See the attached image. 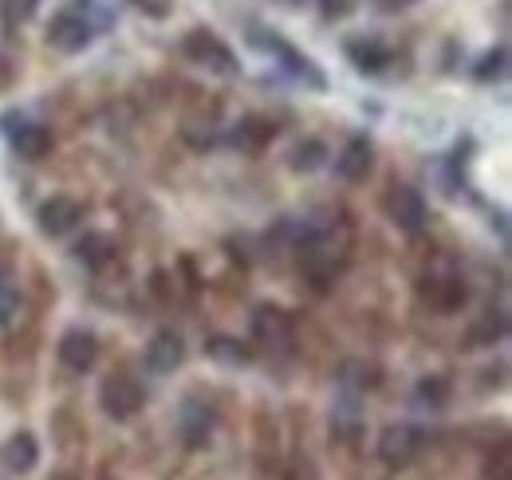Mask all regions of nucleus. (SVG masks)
<instances>
[{"instance_id":"obj_3","label":"nucleus","mask_w":512,"mask_h":480,"mask_svg":"<svg viewBox=\"0 0 512 480\" xmlns=\"http://www.w3.org/2000/svg\"><path fill=\"white\" fill-rule=\"evenodd\" d=\"M91 40H95V24H91L83 12H75V8L60 12V16L48 24V44H52L56 52H64V56L83 52Z\"/></svg>"},{"instance_id":"obj_2","label":"nucleus","mask_w":512,"mask_h":480,"mask_svg":"<svg viewBox=\"0 0 512 480\" xmlns=\"http://www.w3.org/2000/svg\"><path fill=\"white\" fill-rule=\"evenodd\" d=\"M99 402H103V410L115 421H130L146 406V390H142V382L130 378V374H111V378L99 386Z\"/></svg>"},{"instance_id":"obj_5","label":"nucleus","mask_w":512,"mask_h":480,"mask_svg":"<svg viewBox=\"0 0 512 480\" xmlns=\"http://www.w3.org/2000/svg\"><path fill=\"white\" fill-rule=\"evenodd\" d=\"M36 221H40V233H44V237H67V233H75V225L83 221V205H79L75 197L56 193V197H48V201L40 205Z\"/></svg>"},{"instance_id":"obj_18","label":"nucleus","mask_w":512,"mask_h":480,"mask_svg":"<svg viewBox=\"0 0 512 480\" xmlns=\"http://www.w3.org/2000/svg\"><path fill=\"white\" fill-rule=\"evenodd\" d=\"M111 256H115V240L107 233H83V240L75 244V260L87 268H103Z\"/></svg>"},{"instance_id":"obj_9","label":"nucleus","mask_w":512,"mask_h":480,"mask_svg":"<svg viewBox=\"0 0 512 480\" xmlns=\"http://www.w3.org/2000/svg\"><path fill=\"white\" fill-rule=\"evenodd\" d=\"M375 150H371V142L363 138V134H355V138H347V146L335 154V174L343 181H363L371 174V166H375V158H371Z\"/></svg>"},{"instance_id":"obj_11","label":"nucleus","mask_w":512,"mask_h":480,"mask_svg":"<svg viewBox=\"0 0 512 480\" xmlns=\"http://www.w3.org/2000/svg\"><path fill=\"white\" fill-rule=\"evenodd\" d=\"M4 130L12 134V146H16L20 158H28V162L48 158V150H52V130H48V126L20 119V126H4Z\"/></svg>"},{"instance_id":"obj_21","label":"nucleus","mask_w":512,"mask_h":480,"mask_svg":"<svg viewBox=\"0 0 512 480\" xmlns=\"http://www.w3.org/2000/svg\"><path fill=\"white\" fill-rule=\"evenodd\" d=\"M323 162H327V146L316 142V138H308V142H300V146L292 150V170H296V174H316Z\"/></svg>"},{"instance_id":"obj_1","label":"nucleus","mask_w":512,"mask_h":480,"mask_svg":"<svg viewBox=\"0 0 512 480\" xmlns=\"http://www.w3.org/2000/svg\"><path fill=\"white\" fill-rule=\"evenodd\" d=\"M182 56L197 63V67H205V71H213V75H237L241 71L233 48L217 32H209V28H193L190 36L182 40Z\"/></svg>"},{"instance_id":"obj_28","label":"nucleus","mask_w":512,"mask_h":480,"mask_svg":"<svg viewBox=\"0 0 512 480\" xmlns=\"http://www.w3.org/2000/svg\"><path fill=\"white\" fill-rule=\"evenodd\" d=\"M406 4H414V0H383V8H406Z\"/></svg>"},{"instance_id":"obj_10","label":"nucleus","mask_w":512,"mask_h":480,"mask_svg":"<svg viewBox=\"0 0 512 480\" xmlns=\"http://www.w3.org/2000/svg\"><path fill=\"white\" fill-rule=\"evenodd\" d=\"M182 359H186V343H182L178 331H158V335L146 343V366H150L154 374H170V370H178Z\"/></svg>"},{"instance_id":"obj_23","label":"nucleus","mask_w":512,"mask_h":480,"mask_svg":"<svg viewBox=\"0 0 512 480\" xmlns=\"http://www.w3.org/2000/svg\"><path fill=\"white\" fill-rule=\"evenodd\" d=\"M32 12H36V0H0V16H4L8 28L32 20Z\"/></svg>"},{"instance_id":"obj_14","label":"nucleus","mask_w":512,"mask_h":480,"mask_svg":"<svg viewBox=\"0 0 512 480\" xmlns=\"http://www.w3.org/2000/svg\"><path fill=\"white\" fill-rule=\"evenodd\" d=\"M272 134H276V126H272V122L260 119V115H249V119H241L237 126H233L229 142H233L237 150H249V154H256V150H264V146L272 142Z\"/></svg>"},{"instance_id":"obj_6","label":"nucleus","mask_w":512,"mask_h":480,"mask_svg":"<svg viewBox=\"0 0 512 480\" xmlns=\"http://www.w3.org/2000/svg\"><path fill=\"white\" fill-rule=\"evenodd\" d=\"M422 445H426V437H422V429H414V425H390L383 429V437H379V457H383L386 465H410L418 453H422Z\"/></svg>"},{"instance_id":"obj_27","label":"nucleus","mask_w":512,"mask_h":480,"mask_svg":"<svg viewBox=\"0 0 512 480\" xmlns=\"http://www.w3.org/2000/svg\"><path fill=\"white\" fill-rule=\"evenodd\" d=\"M138 12H146V16H154V20H166L170 16V8H174V0H130Z\"/></svg>"},{"instance_id":"obj_4","label":"nucleus","mask_w":512,"mask_h":480,"mask_svg":"<svg viewBox=\"0 0 512 480\" xmlns=\"http://www.w3.org/2000/svg\"><path fill=\"white\" fill-rule=\"evenodd\" d=\"M383 209L390 217V225L402 229V233H418L426 225V197L418 189H410V185H394L386 193Z\"/></svg>"},{"instance_id":"obj_22","label":"nucleus","mask_w":512,"mask_h":480,"mask_svg":"<svg viewBox=\"0 0 512 480\" xmlns=\"http://www.w3.org/2000/svg\"><path fill=\"white\" fill-rule=\"evenodd\" d=\"M449 394H453V386H449L446 374H430V378L418 382V402H426L430 410H442L449 402Z\"/></svg>"},{"instance_id":"obj_17","label":"nucleus","mask_w":512,"mask_h":480,"mask_svg":"<svg viewBox=\"0 0 512 480\" xmlns=\"http://www.w3.org/2000/svg\"><path fill=\"white\" fill-rule=\"evenodd\" d=\"M339 382H343L347 390H375V386L383 382V370L367 359H347L339 366Z\"/></svg>"},{"instance_id":"obj_26","label":"nucleus","mask_w":512,"mask_h":480,"mask_svg":"<svg viewBox=\"0 0 512 480\" xmlns=\"http://www.w3.org/2000/svg\"><path fill=\"white\" fill-rule=\"evenodd\" d=\"M20 311V292L12 284H0V327Z\"/></svg>"},{"instance_id":"obj_13","label":"nucleus","mask_w":512,"mask_h":480,"mask_svg":"<svg viewBox=\"0 0 512 480\" xmlns=\"http://www.w3.org/2000/svg\"><path fill=\"white\" fill-rule=\"evenodd\" d=\"M253 331L260 343H288L292 339V315L272 307V303H264V307H256Z\"/></svg>"},{"instance_id":"obj_15","label":"nucleus","mask_w":512,"mask_h":480,"mask_svg":"<svg viewBox=\"0 0 512 480\" xmlns=\"http://www.w3.org/2000/svg\"><path fill=\"white\" fill-rule=\"evenodd\" d=\"M213 425H217L213 406H197V402H190L186 414H182V437H186V445H190V449H201V445L209 441Z\"/></svg>"},{"instance_id":"obj_8","label":"nucleus","mask_w":512,"mask_h":480,"mask_svg":"<svg viewBox=\"0 0 512 480\" xmlns=\"http://www.w3.org/2000/svg\"><path fill=\"white\" fill-rule=\"evenodd\" d=\"M253 44H260L264 52H276V56H280V63H284V67H288L296 79H304V83H312V87H327V79H323L320 67L308 60V56H300L292 44H284V40H276V36H272V40H268V36H253Z\"/></svg>"},{"instance_id":"obj_16","label":"nucleus","mask_w":512,"mask_h":480,"mask_svg":"<svg viewBox=\"0 0 512 480\" xmlns=\"http://www.w3.org/2000/svg\"><path fill=\"white\" fill-rule=\"evenodd\" d=\"M347 56L359 71H371V75H379L386 63L394 60L390 48H383L379 40H347Z\"/></svg>"},{"instance_id":"obj_20","label":"nucleus","mask_w":512,"mask_h":480,"mask_svg":"<svg viewBox=\"0 0 512 480\" xmlns=\"http://www.w3.org/2000/svg\"><path fill=\"white\" fill-rule=\"evenodd\" d=\"M426 284H430V288H422L426 300L434 303V307H442V311H453V307L465 303V288L457 280H426Z\"/></svg>"},{"instance_id":"obj_24","label":"nucleus","mask_w":512,"mask_h":480,"mask_svg":"<svg viewBox=\"0 0 512 480\" xmlns=\"http://www.w3.org/2000/svg\"><path fill=\"white\" fill-rule=\"evenodd\" d=\"M505 63H509V52H505V48H497V52H489V56L481 60V67H477L473 75H477V79H497V75L505 71Z\"/></svg>"},{"instance_id":"obj_19","label":"nucleus","mask_w":512,"mask_h":480,"mask_svg":"<svg viewBox=\"0 0 512 480\" xmlns=\"http://www.w3.org/2000/svg\"><path fill=\"white\" fill-rule=\"evenodd\" d=\"M205 355L217 362H225V366H241V362L253 359V351H249L241 339H225V335L209 339V343H205Z\"/></svg>"},{"instance_id":"obj_25","label":"nucleus","mask_w":512,"mask_h":480,"mask_svg":"<svg viewBox=\"0 0 512 480\" xmlns=\"http://www.w3.org/2000/svg\"><path fill=\"white\" fill-rule=\"evenodd\" d=\"M363 0H320V12L327 20H347L351 12H359Z\"/></svg>"},{"instance_id":"obj_7","label":"nucleus","mask_w":512,"mask_h":480,"mask_svg":"<svg viewBox=\"0 0 512 480\" xmlns=\"http://www.w3.org/2000/svg\"><path fill=\"white\" fill-rule=\"evenodd\" d=\"M56 355H60V362H64L67 370L83 374V370H91L95 359H99V339L91 331H83V327H71L64 339H60Z\"/></svg>"},{"instance_id":"obj_12","label":"nucleus","mask_w":512,"mask_h":480,"mask_svg":"<svg viewBox=\"0 0 512 480\" xmlns=\"http://www.w3.org/2000/svg\"><path fill=\"white\" fill-rule=\"evenodd\" d=\"M0 461H4L8 473H32L40 465V441L28 429L24 433H12L4 441V449H0Z\"/></svg>"}]
</instances>
